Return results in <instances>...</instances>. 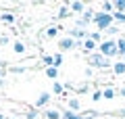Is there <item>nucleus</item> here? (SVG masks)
Instances as JSON below:
<instances>
[{"mask_svg":"<svg viewBox=\"0 0 125 119\" xmlns=\"http://www.w3.org/2000/svg\"><path fill=\"white\" fill-rule=\"evenodd\" d=\"M2 86H4V79H0V88H2Z\"/></svg>","mask_w":125,"mask_h":119,"instance_id":"f704fd0d","label":"nucleus"},{"mask_svg":"<svg viewBox=\"0 0 125 119\" xmlns=\"http://www.w3.org/2000/svg\"><path fill=\"white\" fill-rule=\"evenodd\" d=\"M121 61H123V63H125V54H123V57H121Z\"/></svg>","mask_w":125,"mask_h":119,"instance_id":"e433bc0d","label":"nucleus"},{"mask_svg":"<svg viewBox=\"0 0 125 119\" xmlns=\"http://www.w3.org/2000/svg\"><path fill=\"white\" fill-rule=\"evenodd\" d=\"M117 52H119L121 57L125 54V36H121V38L117 40Z\"/></svg>","mask_w":125,"mask_h":119,"instance_id":"dca6fc26","label":"nucleus"},{"mask_svg":"<svg viewBox=\"0 0 125 119\" xmlns=\"http://www.w3.org/2000/svg\"><path fill=\"white\" fill-rule=\"evenodd\" d=\"M46 75L54 82V79H58V69H56V67H48V69H46Z\"/></svg>","mask_w":125,"mask_h":119,"instance_id":"a211bd4d","label":"nucleus"},{"mask_svg":"<svg viewBox=\"0 0 125 119\" xmlns=\"http://www.w3.org/2000/svg\"><path fill=\"white\" fill-rule=\"evenodd\" d=\"M61 29H62L61 25H50V27H46V36H48V38H56Z\"/></svg>","mask_w":125,"mask_h":119,"instance_id":"f8f14e48","label":"nucleus"},{"mask_svg":"<svg viewBox=\"0 0 125 119\" xmlns=\"http://www.w3.org/2000/svg\"><path fill=\"white\" fill-rule=\"evenodd\" d=\"M102 13L113 15V13H115V2H102Z\"/></svg>","mask_w":125,"mask_h":119,"instance_id":"f3484780","label":"nucleus"},{"mask_svg":"<svg viewBox=\"0 0 125 119\" xmlns=\"http://www.w3.org/2000/svg\"><path fill=\"white\" fill-rule=\"evenodd\" d=\"M100 98H102V90H96L92 94V100H100Z\"/></svg>","mask_w":125,"mask_h":119,"instance_id":"c756f323","label":"nucleus"},{"mask_svg":"<svg viewBox=\"0 0 125 119\" xmlns=\"http://www.w3.org/2000/svg\"><path fill=\"white\" fill-rule=\"evenodd\" d=\"M71 9H69V4H62L61 6V9H58V15H56V17L58 19H67V17H71Z\"/></svg>","mask_w":125,"mask_h":119,"instance_id":"1a4fd4ad","label":"nucleus"},{"mask_svg":"<svg viewBox=\"0 0 125 119\" xmlns=\"http://www.w3.org/2000/svg\"><path fill=\"white\" fill-rule=\"evenodd\" d=\"M85 119H92V117H85Z\"/></svg>","mask_w":125,"mask_h":119,"instance_id":"58836bf2","label":"nucleus"},{"mask_svg":"<svg viewBox=\"0 0 125 119\" xmlns=\"http://www.w3.org/2000/svg\"><path fill=\"white\" fill-rule=\"evenodd\" d=\"M88 65L90 67H96V69H108V67L113 69V61H111V59H106V57H102L100 52L88 54Z\"/></svg>","mask_w":125,"mask_h":119,"instance_id":"f257e3e1","label":"nucleus"},{"mask_svg":"<svg viewBox=\"0 0 125 119\" xmlns=\"http://www.w3.org/2000/svg\"><path fill=\"white\" fill-rule=\"evenodd\" d=\"M13 52H15V54H25V52H27V46H25V42L17 40V42L13 44Z\"/></svg>","mask_w":125,"mask_h":119,"instance_id":"423d86ee","label":"nucleus"},{"mask_svg":"<svg viewBox=\"0 0 125 119\" xmlns=\"http://www.w3.org/2000/svg\"><path fill=\"white\" fill-rule=\"evenodd\" d=\"M69 111H73V113H75V111H79V100H77V98H69Z\"/></svg>","mask_w":125,"mask_h":119,"instance_id":"6ab92c4d","label":"nucleus"},{"mask_svg":"<svg viewBox=\"0 0 125 119\" xmlns=\"http://www.w3.org/2000/svg\"><path fill=\"white\" fill-rule=\"evenodd\" d=\"M113 73H115V75H125V63L123 61L113 63Z\"/></svg>","mask_w":125,"mask_h":119,"instance_id":"0eeeda50","label":"nucleus"},{"mask_svg":"<svg viewBox=\"0 0 125 119\" xmlns=\"http://www.w3.org/2000/svg\"><path fill=\"white\" fill-rule=\"evenodd\" d=\"M98 52L102 54V57H106V59H111L113 61V57H117V40H102V44L98 46Z\"/></svg>","mask_w":125,"mask_h":119,"instance_id":"f03ea898","label":"nucleus"},{"mask_svg":"<svg viewBox=\"0 0 125 119\" xmlns=\"http://www.w3.org/2000/svg\"><path fill=\"white\" fill-rule=\"evenodd\" d=\"M94 17H96V11L85 9V11H83V17H81V19H83L85 23H92V21H94Z\"/></svg>","mask_w":125,"mask_h":119,"instance_id":"ddd939ff","label":"nucleus"},{"mask_svg":"<svg viewBox=\"0 0 125 119\" xmlns=\"http://www.w3.org/2000/svg\"><path fill=\"white\" fill-rule=\"evenodd\" d=\"M115 11L117 13H125V0H117L115 2Z\"/></svg>","mask_w":125,"mask_h":119,"instance_id":"5701e85b","label":"nucleus"},{"mask_svg":"<svg viewBox=\"0 0 125 119\" xmlns=\"http://www.w3.org/2000/svg\"><path fill=\"white\" fill-rule=\"evenodd\" d=\"M69 9H71V13H83V11H85V4L77 0V2H71V4H69Z\"/></svg>","mask_w":125,"mask_h":119,"instance_id":"9b49d317","label":"nucleus"},{"mask_svg":"<svg viewBox=\"0 0 125 119\" xmlns=\"http://www.w3.org/2000/svg\"><path fill=\"white\" fill-rule=\"evenodd\" d=\"M61 119H85V117H83V115H79V113H73V111H62Z\"/></svg>","mask_w":125,"mask_h":119,"instance_id":"9d476101","label":"nucleus"},{"mask_svg":"<svg viewBox=\"0 0 125 119\" xmlns=\"http://www.w3.org/2000/svg\"><path fill=\"white\" fill-rule=\"evenodd\" d=\"M44 115H46V119H61V111L58 109H48Z\"/></svg>","mask_w":125,"mask_h":119,"instance_id":"4468645a","label":"nucleus"},{"mask_svg":"<svg viewBox=\"0 0 125 119\" xmlns=\"http://www.w3.org/2000/svg\"><path fill=\"white\" fill-rule=\"evenodd\" d=\"M115 94H117V92H115V88H104V90H102V96L106 98V100L115 98Z\"/></svg>","mask_w":125,"mask_h":119,"instance_id":"aec40b11","label":"nucleus"},{"mask_svg":"<svg viewBox=\"0 0 125 119\" xmlns=\"http://www.w3.org/2000/svg\"><path fill=\"white\" fill-rule=\"evenodd\" d=\"M52 59H54V67H56V69H58V67H61V65H62V54H61V52H58V54H54V57H52Z\"/></svg>","mask_w":125,"mask_h":119,"instance_id":"a878e982","label":"nucleus"},{"mask_svg":"<svg viewBox=\"0 0 125 119\" xmlns=\"http://www.w3.org/2000/svg\"><path fill=\"white\" fill-rule=\"evenodd\" d=\"M10 119H19V117H10Z\"/></svg>","mask_w":125,"mask_h":119,"instance_id":"4c0bfd02","label":"nucleus"},{"mask_svg":"<svg viewBox=\"0 0 125 119\" xmlns=\"http://www.w3.org/2000/svg\"><path fill=\"white\" fill-rule=\"evenodd\" d=\"M10 73H25V67H10Z\"/></svg>","mask_w":125,"mask_h":119,"instance_id":"c85d7f7f","label":"nucleus"},{"mask_svg":"<svg viewBox=\"0 0 125 119\" xmlns=\"http://www.w3.org/2000/svg\"><path fill=\"white\" fill-rule=\"evenodd\" d=\"M4 73H6V69H4V65H2V63H0V79L4 77Z\"/></svg>","mask_w":125,"mask_h":119,"instance_id":"2f4dec72","label":"nucleus"},{"mask_svg":"<svg viewBox=\"0 0 125 119\" xmlns=\"http://www.w3.org/2000/svg\"><path fill=\"white\" fill-rule=\"evenodd\" d=\"M50 98H52V94H50V92H42V94H40V98L36 100V111L40 109V107H46V105L50 102Z\"/></svg>","mask_w":125,"mask_h":119,"instance_id":"39448f33","label":"nucleus"},{"mask_svg":"<svg viewBox=\"0 0 125 119\" xmlns=\"http://www.w3.org/2000/svg\"><path fill=\"white\" fill-rule=\"evenodd\" d=\"M81 48H83L85 52H90V54H92V50H96V48H98V44H96V42H92L90 38H85V40H83V46H81Z\"/></svg>","mask_w":125,"mask_h":119,"instance_id":"6e6552de","label":"nucleus"},{"mask_svg":"<svg viewBox=\"0 0 125 119\" xmlns=\"http://www.w3.org/2000/svg\"><path fill=\"white\" fill-rule=\"evenodd\" d=\"M119 94H121V96L125 98V88H121V90H119Z\"/></svg>","mask_w":125,"mask_h":119,"instance_id":"72a5a7b5","label":"nucleus"},{"mask_svg":"<svg viewBox=\"0 0 125 119\" xmlns=\"http://www.w3.org/2000/svg\"><path fill=\"white\" fill-rule=\"evenodd\" d=\"M58 48H61V52H67V50L77 48V42L67 36V38H61V40H58Z\"/></svg>","mask_w":125,"mask_h":119,"instance_id":"20e7f679","label":"nucleus"},{"mask_svg":"<svg viewBox=\"0 0 125 119\" xmlns=\"http://www.w3.org/2000/svg\"><path fill=\"white\" fill-rule=\"evenodd\" d=\"M42 63L46 65V69H48V67H54V59L50 57V54H44V57H42Z\"/></svg>","mask_w":125,"mask_h":119,"instance_id":"4be33fe9","label":"nucleus"},{"mask_svg":"<svg viewBox=\"0 0 125 119\" xmlns=\"http://www.w3.org/2000/svg\"><path fill=\"white\" fill-rule=\"evenodd\" d=\"M9 42H10V40H9V36H0V44H2V46H6Z\"/></svg>","mask_w":125,"mask_h":119,"instance_id":"7c9ffc66","label":"nucleus"},{"mask_svg":"<svg viewBox=\"0 0 125 119\" xmlns=\"http://www.w3.org/2000/svg\"><path fill=\"white\" fill-rule=\"evenodd\" d=\"M0 119H6V117H4V115H2V113H0Z\"/></svg>","mask_w":125,"mask_h":119,"instance_id":"c9c22d12","label":"nucleus"},{"mask_svg":"<svg viewBox=\"0 0 125 119\" xmlns=\"http://www.w3.org/2000/svg\"><path fill=\"white\" fill-rule=\"evenodd\" d=\"M88 38L92 40V42H96V44H102V34H100V31H92V34H88Z\"/></svg>","mask_w":125,"mask_h":119,"instance_id":"2eb2a0df","label":"nucleus"},{"mask_svg":"<svg viewBox=\"0 0 125 119\" xmlns=\"http://www.w3.org/2000/svg\"><path fill=\"white\" fill-rule=\"evenodd\" d=\"M62 90H65V86H62V84H58V82H54V84H52V92L54 94H62Z\"/></svg>","mask_w":125,"mask_h":119,"instance_id":"b1692460","label":"nucleus"},{"mask_svg":"<svg viewBox=\"0 0 125 119\" xmlns=\"http://www.w3.org/2000/svg\"><path fill=\"white\" fill-rule=\"evenodd\" d=\"M117 115H119L121 119H125V109H119V111H117Z\"/></svg>","mask_w":125,"mask_h":119,"instance_id":"473e14b6","label":"nucleus"},{"mask_svg":"<svg viewBox=\"0 0 125 119\" xmlns=\"http://www.w3.org/2000/svg\"><path fill=\"white\" fill-rule=\"evenodd\" d=\"M0 21H4V23H13V21H15V15H13V13H2V15H0Z\"/></svg>","mask_w":125,"mask_h":119,"instance_id":"412c9836","label":"nucleus"},{"mask_svg":"<svg viewBox=\"0 0 125 119\" xmlns=\"http://www.w3.org/2000/svg\"><path fill=\"white\" fill-rule=\"evenodd\" d=\"M113 19H115V21H119V23H125V13H113Z\"/></svg>","mask_w":125,"mask_h":119,"instance_id":"393cba45","label":"nucleus"},{"mask_svg":"<svg viewBox=\"0 0 125 119\" xmlns=\"http://www.w3.org/2000/svg\"><path fill=\"white\" fill-rule=\"evenodd\" d=\"M113 15H108V13H96V17H94V23H96V27H98V31L102 34V31H106L108 27L113 25Z\"/></svg>","mask_w":125,"mask_h":119,"instance_id":"7ed1b4c3","label":"nucleus"},{"mask_svg":"<svg viewBox=\"0 0 125 119\" xmlns=\"http://www.w3.org/2000/svg\"><path fill=\"white\" fill-rule=\"evenodd\" d=\"M106 34H108V36H115V34H119V27H117V25H111V27L106 29Z\"/></svg>","mask_w":125,"mask_h":119,"instance_id":"cd10ccee","label":"nucleus"},{"mask_svg":"<svg viewBox=\"0 0 125 119\" xmlns=\"http://www.w3.org/2000/svg\"><path fill=\"white\" fill-rule=\"evenodd\" d=\"M25 117H27V119H38V111H36V109H29V111L25 113Z\"/></svg>","mask_w":125,"mask_h":119,"instance_id":"bb28decb","label":"nucleus"}]
</instances>
